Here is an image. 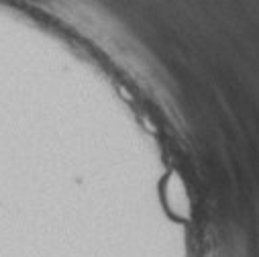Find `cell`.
Segmentation results:
<instances>
[{"mask_svg": "<svg viewBox=\"0 0 259 257\" xmlns=\"http://www.w3.org/2000/svg\"><path fill=\"white\" fill-rule=\"evenodd\" d=\"M163 196H165V204L169 206V210L180 217V219H190V198H188V192H186V186L184 182L171 174L165 184H163Z\"/></svg>", "mask_w": 259, "mask_h": 257, "instance_id": "cell-1", "label": "cell"}]
</instances>
